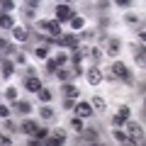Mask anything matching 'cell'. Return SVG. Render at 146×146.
Wrapping results in <instances>:
<instances>
[{"mask_svg":"<svg viewBox=\"0 0 146 146\" xmlns=\"http://www.w3.org/2000/svg\"><path fill=\"white\" fill-rule=\"evenodd\" d=\"M124 124H127V144H141L144 141V127L131 119H127Z\"/></svg>","mask_w":146,"mask_h":146,"instance_id":"obj_1","label":"cell"},{"mask_svg":"<svg viewBox=\"0 0 146 146\" xmlns=\"http://www.w3.org/2000/svg\"><path fill=\"white\" fill-rule=\"evenodd\" d=\"M110 73L115 76V80L119 78V80H124V83H131V80H134V78H131V73H129V68H127V66H124L122 61H115V63H112Z\"/></svg>","mask_w":146,"mask_h":146,"instance_id":"obj_2","label":"cell"},{"mask_svg":"<svg viewBox=\"0 0 146 146\" xmlns=\"http://www.w3.org/2000/svg\"><path fill=\"white\" fill-rule=\"evenodd\" d=\"M39 29L49 36H61V22L58 20H39Z\"/></svg>","mask_w":146,"mask_h":146,"instance_id":"obj_3","label":"cell"},{"mask_svg":"<svg viewBox=\"0 0 146 146\" xmlns=\"http://www.w3.org/2000/svg\"><path fill=\"white\" fill-rule=\"evenodd\" d=\"M129 115H131V110H129V105H122L119 110L115 112V117H112V127H122L127 119H129Z\"/></svg>","mask_w":146,"mask_h":146,"instance_id":"obj_4","label":"cell"},{"mask_svg":"<svg viewBox=\"0 0 146 146\" xmlns=\"http://www.w3.org/2000/svg\"><path fill=\"white\" fill-rule=\"evenodd\" d=\"M85 80H88L90 85H100L105 80V76H102V71H100L98 66H93V68H88L85 71Z\"/></svg>","mask_w":146,"mask_h":146,"instance_id":"obj_5","label":"cell"},{"mask_svg":"<svg viewBox=\"0 0 146 146\" xmlns=\"http://www.w3.org/2000/svg\"><path fill=\"white\" fill-rule=\"evenodd\" d=\"M78 42H80V39L76 34H61V36H56V44H58V46H66V49H76Z\"/></svg>","mask_w":146,"mask_h":146,"instance_id":"obj_6","label":"cell"},{"mask_svg":"<svg viewBox=\"0 0 146 146\" xmlns=\"http://www.w3.org/2000/svg\"><path fill=\"white\" fill-rule=\"evenodd\" d=\"M71 17H73V7L68 5V3L56 5V20H58V22H68Z\"/></svg>","mask_w":146,"mask_h":146,"instance_id":"obj_7","label":"cell"},{"mask_svg":"<svg viewBox=\"0 0 146 146\" xmlns=\"http://www.w3.org/2000/svg\"><path fill=\"white\" fill-rule=\"evenodd\" d=\"M5 54H7L5 58H10V61L15 63V66H22V63L27 61V58H25V54H22V51H17L15 46H7V49H5Z\"/></svg>","mask_w":146,"mask_h":146,"instance_id":"obj_8","label":"cell"},{"mask_svg":"<svg viewBox=\"0 0 146 146\" xmlns=\"http://www.w3.org/2000/svg\"><path fill=\"white\" fill-rule=\"evenodd\" d=\"M80 136H83L85 144H98V141H100V129H93V127H90V129H85V127H83Z\"/></svg>","mask_w":146,"mask_h":146,"instance_id":"obj_9","label":"cell"},{"mask_svg":"<svg viewBox=\"0 0 146 146\" xmlns=\"http://www.w3.org/2000/svg\"><path fill=\"white\" fill-rule=\"evenodd\" d=\"M39 88H42V80L36 78L34 73H29V78H25V90H29V93H39Z\"/></svg>","mask_w":146,"mask_h":146,"instance_id":"obj_10","label":"cell"},{"mask_svg":"<svg viewBox=\"0 0 146 146\" xmlns=\"http://www.w3.org/2000/svg\"><path fill=\"white\" fill-rule=\"evenodd\" d=\"M88 51H90L88 46H80V49L76 46V49H73V54H71V56H68V58H71V61H73V66H78V63L83 61L85 56H88Z\"/></svg>","mask_w":146,"mask_h":146,"instance_id":"obj_11","label":"cell"},{"mask_svg":"<svg viewBox=\"0 0 146 146\" xmlns=\"http://www.w3.org/2000/svg\"><path fill=\"white\" fill-rule=\"evenodd\" d=\"M73 110H76V115L83 117V119L93 115V105H90V102H76V107H73Z\"/></svg>","mask_w":146,"mask_h":146,"instance_id":"obj_12","label":"cell"},{"mask_svg":"<svg viewBox=\"0 0 146 146\" xmlns=\"http://www.w3.org/2000/svg\"><path fill=\"white\" fill-rule=\"evenodd\" d=\"M0 68H3V76H5V78H12V76H15V63H12L10 58H0Z\"/></svg>","mask_w":146,"mask_h":146,"instance_id":"obj_13","label":"cell"},{"mask_svg":"<svg viewBox=\"0 0 146 146\" xmlns=\"http://www.w3.org/2000/svg\"><path fill=\"white\" fill-rule=\"evenodd\" d=\"M12 110L20 112V115H29V112H32V105L27 102V100H15V102H12Z\"/></svg>","mask_w":146,"mask_h":146,"instance_id":"obj_14","label":"cell"},{"mask_svg":"<svg viewBox=\"0 0 146 146\" xmlns=\"http://www.w3.org/2000/svg\"><path fill=\"white\" fill-rule=\"evenodd\" d=\"M63 141H66V129L58 127V129L51 131V139H46V144H63Z\"/></svg>","mask_w":146,"mask_h":146,"instance_id":"obj_15","label":"cell"},{"mask_svg":"<svg viewBox=\"0 0 146 146\" xmlns=\"http://www.w3.org/2000/svg\"><path fill=\"white\" fill-rule=\"evenodd\" d=\"M12 36H15L17 42H27V39H29V29H27V27H12Z\"/></svg>","mask_w":146,"mask_h":146,"instance_id":"obj_16","label":"cell"},{"mask_svg":"<svg viewBox=\"0 0 146 146\" xmlns=\"http://www.w3.org/2000/svg\"><path fill=\"white\" fill-rule=\"evenodd\" d=\"M56 76H58V80H61V83H71L73 78H76V76H73V68H58L56 71Z\"/></svg>","mask_w":146,"mask_h":146,"instance_id":"obj_17","label":"cell"},{"mask_svg":"<svg viewBox=\"0 0 146 146\" xmlns=\"http://www.w3.org/2000/svg\"><path fill=\"white\" fill-rule=\"evenodd\" d=\"M0 27H3V29H12V27H15V20H12L10 12H3V10H0Z\"/></svg>","mask_w":146,"mask_h":146,"instance_id":"obj_18","label":"cell"},{"mask_svg":"<svg viewBox=\"0 0 146 146\" xmlns=\"http://www.w3.org/2000/svg\"><path fill=\"white\" fill-rule=\"evenodd\" d=\"M105 42H107V54L110 56H117V54H119V49H122V44H119V39H105Z\"/></svg>","mask_w":146,"mask_h":146,"instance_id":"obj_19","label":"cell"},{"mask_svg":"<svg viewBox=\"0 0 146 146\" xmlns=\"http://www.w3.org/2000/svg\"><path fill=\"white\" fill-rule=\"evenodd\" d=\"M20 131L22 134H29V136H34V131H36V124L32 119H22V124H20Z\"/></svg>","mask_w":146,"mask_h":146,"instance_id":"obj_20","label":"cell"},{"mask_svg":"<svg viewBox=\"0 0 146 146\" xmlns=\"http://www.w3.org/2000/svg\"><path fill=\"white\" fill-rule=\"evenodd\" d=\"M134 61H136V66H139V68L146 66V51H144V46H139V49L134 46Z\"/></svg>","mask_w":146,"mask_h":146,"instance_id":"obj_21","label":"cell"},{"mask_svg":"<svg viewBox=\"0 0 146 146\" xmlns=\"http://www.w3.org/2000/svg\"><path fill=\"white\" fill-rule=\"evenodd\" d=\"M63 95H66V98H76V100H78L80 98V90H78V85L63 83Z\"/></svg>","mask_w":146,"mask_h":146,"instance_id":"obj_22","label":"cell"},{"mask_svg":"<svg viewBox=\"0 0 146 146\" xmlns=\"http://www.w3.org/2000/svg\"><path fill=\"white\" fill-rule=\"evenodd\" d=\"M90 105H93V110H98V112H105V107H107V102H105V98H100V95H93V100H90Z\"/></svg>","mask_w":146,"mask_h":146,"instance_id":"obj_23","label":"cell"},{"mask_svg":"<svg viewBox=\"0 0 146 146\" xmlns=\"http://www.w3.org/2000/svg\"><path fill=\"white\" fill-rule=\"evenodd\" d=\"M68 22H71L73 29H83V27H85V17H83V15H76V12H73V17H71Z\"/></svg>","mask_w":146,"mask_h":146,"instance_id":"obj_24","label":"cell"},{"mask_svg":"<svg viewBox=\"0 0 146 146\" xmlns=\"http://www.w3.org/2000/svg\"><path fill=\"white\" fill-rule=\"evenodd\" d=\"M112 139H115L117 144H127V131H122L119 127H115V129H112Z\"/></svg>","mask_w":146,"mask_h":146,"instance_id":"obj_25","label":"cell"},{"mask_svg":"<svg viewBox=\"0 0 146 146\" xmlns=\"http://www.w3.org/2000/svg\"><path fill=\"white\" fill-rule=\"evenodd\" d=\"M36 95H39V100H42V102H51V100H54V93H51L49 88H44V85L39 88V93H36Z\"/></svg>","mask_w":146,"mask_h":146,"instance_id":"obj_26","label":"cell"},{"mask_svg":"<svg viewBox=\"0 0 146 146\" xmlns=\"http://www.w3.org/2000/svg\"><path fill=\"white\" fill-rule=\"evenodd\" d=\"M34 136H36V139H32L29 144H42V141H46V136H49V131H46V129H39V127H36V131H34Z\"/></svg>","mask_w":146,"mask_h":146,"instance_id":"obj_27","label":"cell"},{"mask_svg":"<svg viewBox=\"0 0 146 146\" xmlns=\"http://www.w3.org/2000/svg\"><path fill=\"white\" fill-rule=\"evenodd\" d=\"M71 129L80 134V131H83V117H78V115H76V117H71Z\"/></svg>","mask_w":146,"mask_h":146,"instance_id":"obj_28","label":"cell"},{"mask_svg":"<svg viewBox=\"0 0 146 146\" xmlns=\"http://www.w3.org/2000/svg\"><path fill=\"white\" fill-rule=\"evenodd\" d=\"M88 56L93 58V61H95V66H98V63L102 61V49H98V46H93V49H90V51H88Z\"/></svg>","mask_w":146,"mask_h":146,"instance_id":"obj_29","label":"cell"},{"mask_svg":"<svg viewBox=\"0 0 146 146\" xmlns=\"http://www.w3.org/2000/svg\"><path fill=\"white\" fill-rule=\"evenodd\" d=\"M39 117L49 122V119H54L56 115H54V110H51V107H42V110H39Z\"/></svg>","mask_w":146,"mask_h":146,"instance_id":"obj_30","label":"cell"},{"mask_svg":"<svg viewBox=\"0 0 146 146\" xmlns=\"http://www.w3.org/2000/svg\"><path fill=\"white\" fill-rule=\"evenodd\" d=\"M34 54H36V58H46V56H49V44L36 46V49H34Z\"/></svg>","mask_w":146,"mask_h":146,"instance_id":"obj_31","label":"cell"},{"mask_svg":"<svg viewBox=\"0 0 146 146\" xmlns=\"http://www.w3.org/2000/svg\"><path fill=\"white\" fill-rule=\"evenodd\" d=\"M0 10L3 12H12L15 10V0H0Z\"/></svg>","mask_w":146,"mask_h":146,"instance_id":"obj_32","label":"cell"},{"mask_svg":"<svg viewBox=\"0 0 146 146\" xmlns=\"http://www.w3.org/2000/svg\"><path fill=\"white\" fill-rule=\"evenodd\" d=\"M124 22H129V25H141V17L134 15V12H127V15H124Z\"/></svg>","mask_w":146,"mask_h":146,"instance_id":"obj_33","label":"cell"},{"mask_svg":"<svg viewBox=\"0 0 146 146\" xmlns=\"http://www.w3.org/2000/svg\"><path fill=\"white\" fill-rule=\"evenodd\" d=\"M58 71V63H56V58H46V73H56Z\"/></svg>","mask_w":146,"mask_h":146,"instance_id":"obj_34","label":"cell"},{"mask_svg":"<svg viewBox=\"0 0 146 146\" xmlns=\"http://www.w3.org/2000/svg\"><path fill=\"white\" fill-rule=\"evenodd\" d=\"M5 98L10 100V102H15V100H17V88H12V85H10V88L5 90Z\"/></svg>","mask_w":146,"mask_h":146,"instance_id":"obj_35","label":"cell"},{"mask_svg":"<svg viewBox=\"0 0 146 146\" xmlns=\"http://www.w3.org/2000/svg\"><path fill=\"white\" fill-rule=\"evenodd\" d=\"M54 58H56L58 68H61V66H66V61H68V56H66V54H61V51H58V54H56V56H54Z\"/></svg>","mask_w":146,"mask_h":146,"instance_id":"obj_36","label":"cell"},{"mask_svg":"<svg viewBox=\"0 0 146 146\" xmlns=\"http://www.w3.org/2000/svg\"><path fill=\"white\" fill-rule=\"evenodd\" d=\"M76 107V98H66L63 100V110H73Z\"/></svg>","mask_w":146,"mask_h":146,"instance_id":"obj_37","label":"cell"},{"mask_svg":"<svg viewBox=\"0 0 146 146\" xmlns=\"http://www.w3.org/2000/svg\"><path fill=\"white\" fill-rule=\"evenodd\" d=\"M93 36H98V32L95 29H85L83 34H80V39H93Z\"/></svg>","mask_w":146,"mask_h":146,"instance_id":"obj_38","label":"cell"},{"mask_svg":"<svg viewBox=\"0 0 146 146\" xmlns=\"http://www.w3.org/2000/svg\"><path fill=\"white\" fill-rule=\"evenodd\" d=\"M0 117H3V119H7V117H10V107L0 105Z\"/></svg>","mask_w":146,"mask_h":146,"instance_id":"obj_39","label":"cell"},{"mask_svg":"<svg viewBox=\"0 0 146 146\" xmlns=\"http://www.w3.org/2000/svg\"><path fill=\"white\" fill-rule=\"evenodd\" d=\"M110 5H112V0H98V7H100V10H107Z\"/></svg>","mask_w":146,"mask_h":146,"instance_id":"obj_40","label":"cell"},{"mask_svg":"<svg viewBox=\"0 0 146 146\" xmlns=\"http://www.w3.org/2000/svg\"><path fill=\"white\" fill-rule=\"evenodd\" d=\"M112 3H115L117 7H129L131 5V0H112Z\"/></svg>","mask_w":146,"mask_h":146,"instance_id":"obj_41","label":"cell"},{"mask_svg":"<svg viewBox=\"0 0 146 146\" xmlns=\"http://www.w3.org/2000/svg\"><path fill=\"white\" fill-rule=\"evenodd\" d=\"M5 127H7V129H10V131H17V129H20V127H17L15 122H10V117H7V119H5Z\"/></svg>","mask_w":146,"mask_h":146,"instance_id":"obj_42","label":"cell"},{"mask_svg":"<svg viewBox=\"0 0 146 146\" xmlns=\"http://www.w3.org/2000/svg\"><path fill=\"white\" fill-rule=\"evenodd\" d=\"M0 144H3V146H10L12 139H10V136H5V134H0Z\"/></svg>","mask_w":146,"mask_h":146,"instance_id":"obj_43","label":"cell"},{"mask_svg":"<svg viewBox=\"0 0 146 146\" xmlns=\"http://www.w3.org/2000/svg\"><path fill=\"white\" fill-rule=\"evenodd\" d=\"M110 27V17H102V20H100V29H107Z\"/></svg>","mask_w":146,"mask_h":146,"instance_id":"obj_44","label":"cell"},{"mask_svg":"<svg viewBox=\"0 0 146 146\" xmlns=\"http://www.w3.org/2000/svg\"><path fill=\"white\" fill-rule=\"evenodd\" d=\"M139 39H141V42L146 39V29H144V25H139Z\"/></svg>","mask_w":146,"mask_h":146,"instance_id":"obj_45","label":"cell"},{"mask_svg":"<svg viewBox=\"0 0 146 146\" xmlns=\"http://www.w3.org/2000/svg\"><path fill=\"white\" fill-rule=\"evenodd\" d=\"M7 46H10V44H7V42H5V39H3V36H0V51H5V49H7Z\"/></svg>","mask_w":146,"mask_h":146,"instance_id":"obj_46","label":"cell"},{"mask_svg":"<svg viewBox=\"0 0 146 146\" xmlns=\"http://www.w3.org/2000/svg\"><path fill=\"white\" fill-rule=\"evenodd\" d=\"M25 15L29 17V20H34V10H32V7H27V10H25Z\"/></svg>","mask_w":146,"mask_h":146,"instance_id":"obj_47","label":"cell"},{"mask_svg":"<svg viewBox=\"0 0 146 146\" xmlns=\"http://www.w3.org/2000/svg\"><path fill=\"white\" fill-rule=\"evenodd\" d=\"M27 3H29V5L34 7V5H39V3H42V0H27Z\"/></svg>","mask_w":146,"mask_h":146,"instance_id":"obj_48","label":"cell"},{"mask_svg":"<svg viewBox=\"0 0 146 146\" xmlns=\"http://www.w3.org/2000/svg\"><path fill=\"white\" fill-rule=\"evenodd\" d=\"M61 3H71V0H61Z\"/></svg>","mask_w":146,"mask_h":146,"instance_id":"obj_49","label":"cell"}]
</instances>
